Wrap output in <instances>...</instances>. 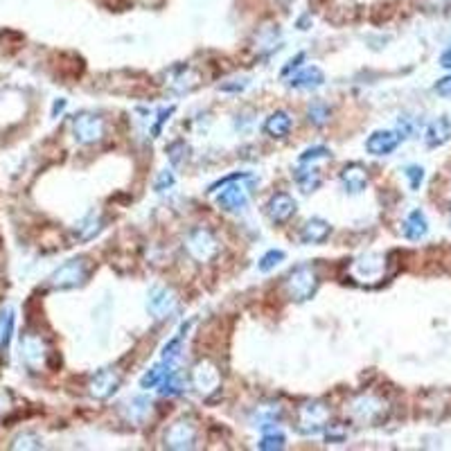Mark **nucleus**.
Wrapping results in <instances>:
<instances>
[{"label": "nucleus", "mask_w": 451, "mask_h": 451, "mask_svg": "<svg viewBox=\"0 0 451 451\" xmlns=\"http://www.w3.org/2000/svg\"><path fill=\"white\" fill-rule=\"evenodd\" d=\"M88 273H91V264L86 258H73L68 260L66 264H61L59 269H56L48 285L56 291H68V289H77L81 287L83 282L88 280Z\"/></svg>", "instance_id": "nucleus-1"}, {"label": "nucleus", "mask_w": 451, "mask_h": 451, "mask_svg": "<svg viewBox=\"0 0 451 451\" xmlns=\"http://www.w3.org/2000/svg\"><path fill=\"white\" fill-rule=\"evenodd\" d=\"M318 291V273L312 264H300L287 278V293L293 303H305Z\"/></svg>", "instance_id": "nucleus-2"}, {"label": "nucleus", "mask_w": 451, "mask_h": 451, "mask_svg": "<svg viewBox=\"0 0 451 451\" xmlns=\"http://www.w3.org/2000/svg\"><path fill=\"white\" fill-rule=\"evenodd\" d=\"M104 131H106V124L100 116H95V113L81 111L73 118V136L79 145L100 143L104 138Z\"/></svg>", "instance_id": "nucleus-3"}, {"label": "nucleus", "mask_w": 451, "mask_h": 451, "mask_svg": "<svg viewBox=\"0 0 451 451\" xmlns=\"http://www.w3.org/2000/svg\"><path fill=\"white\" fill-rule=\"evenodd\" d=\"M244 178H248V174L233 178L228 183H223L221 192L217 194V206L226 213H239L248 206V188L244 186Z\"/></svg>", "instance_id": "nucleus-4"}, {"label": "nucleus", "mask_w": 451, "mask_h": 451, "mask_svg": "<svg viewBox=\"0 0 451 451\" xmlns=\"http://www.w3.org/2000/svg\"><path fill=\"white\" fill-rule=\"evenodd\" d=\"M330 425V408L323 402H307L300 406V417H298V431L305 435L320 433Z\"/></svg>", "instance_id": "nucleus-5"}, {"label": "nucleus", "mask_w": 451, "mask_h": 451, "mask_svg": "<svg viewBox=\"0 0 451 451\" xmlns=\"http://www.w3.org/2000/svg\"><path fill=\"white\" fill-rule=\"evenodd\" d=\"M186 248L196 262H210L217 255L219 244H217L215 235L208 228H194V230H190V235L186 239Z\"/></svg>", "instance_id": "nucleus-6"}, {"label": "nucleus", "mask_w": 451, "mask_h": 451, "mask_svg": "<svg viewBox=\"0 0 451 451\" xmlns=\"http://www.w3.org/2000/svg\"><path fill=\"white\" fill-rule=\"evenodd\" d=\"M176 293L167 287H151L147 295V309L153 318H167L176 309Z\"/></svg>", "instance_id": "nucleus-7"}, {"label": "nucleus", "mask_w": 451, "mask_h": 451, "mask_svg": "<svg viewBox=\"0 0 451 451\" xmlns=\"http://www.w3.org/2000/svg\"><path fill=\"white\" fill-rule=\"evenodd\" d=\"M196 442V425L192 420H178L165 433V447L169 449H192Z\"/></svg>", "instance_id": "nucleus-8"}, {"label": "nucleus", "mask_w": 451, "mask_h": 451, "mask_svg": "<svg viewBox=\"0 0 451 451\" xmlns=\"http://www.w3.org/2000/svg\"><path fill=\"white\" fill-rule=\"evenodd\" d=\"M120 384H122V377L118 375V370L102 368L100 373H95L88 388H91V395L95 400H108L111 395L118 392Z\"/></svg>", "instance_id": "nucleus-9"}, {"label": "nucleus", "mask_w": 451, "mask_h": 451, "mask_svg": "<svg viewBox=\"0 0 451 451\" xmlns=\"http://www.w3.org/2000/svg\"><path fill=\"white\" fill-rule=\"evenodd\" d=\"M266 215H269V219L278 226L287 223L295 215V199L287 192L273 194L269 203H266Z\"/></svg>", "instance_id": "nucleus-10"}, {"label": "nucleus", "mask_w": 451, "mask_h": 451, "mask_svg": "<svg viewBox=\"0 0 451 451\" xmlns=\"http://www.w3.org/2000/svg\"><path fill=\"white\" fill-rule=\"evenodd\" d=\"M368 169H365L361 163H350L341 169V186L345 192L350 194H361L365 188H368Z\"/></svg>", "instance_id": "nucleus-11"}, {"label": "nucleus", "mask_w": 451, "mask_h": 451, "mask_svg": "<svg viewBox=\"0 0 451 451\" xmlns=\"http://www.w3.org/2000/svg\"><path fill=\"white\" fill-rule=\"evenodd\" d=\"M402 143V136L397 131H375L368 140H365V149L373 156H388L395 149L400 147Z\"/></svg>", "instance_id": "nucleus-12"}, {"label": "nucleus", "mask_w": 451, "mask_h": 451, "mask_svg": "<svg viewBox=\"0 0 451 451\" xmlns=\"http://www.w3.org/2000/svg\"><path fill=\"white\" fill-rule=\"evenodd\" d=\"M192 384H194L196 390L203 392V395L213 392L219 386V370H217V365L210 363V361H201L192 370Z\"/></svg>", "instance_id": "nucleus-13"}, {"label": "nucleus", "mask_w": 451, "mask_h": 451, "mask_svg": "<svg viewBox=\"0 0 451 451\" xmlns=\"http://www.w3.org/2000/svg\"><path fill=\"white\" fill-rule=\"evenodd\" d=\"M323 83H325V73H323L318 66L303 68L300 73H295L289 79V86L295 91H314V88H320Z\"/></svg>", "instance_id": "nucleus-14"}, {"label": "nucleus", "mask_w": 451, "mask_h": 451, "mask_svg": "<svg viewBox=\"0 0 451 451\" xmlns=\"http://www.w3.org/2000/svg\"><path fill=\"white\" fill-rule=\"evenodd\" d=\"M451 140V120L449 118H438V120H433L429 126H427V131H425V145L429 149H438L442 145H447Z\"/></svg>", "instance_id": "nucleus-15"}, {"label": "nucleus", "mask_w": 451, "mask_h": 451, "mask_svg": "<svg viewBox=\"0 0 451 451\" xmlns=\"http://www.w3.org/2000/svg\"><path fill=\"white\" fill-rule=\"evenodd\" d=\"M21 355H23V361L30 365L32 370H39L41 365H44L46 361V345L44 341H41L39 336H25L23 343H21Z\"/></svg>", "instance_id": "nucleus-16"}, {"label": "nucleus", "mask_w": 451, "mask_h": 451, "mask_svg": "<svg viewBox=\"0 0 451 451\" xmlns=\"http://www.w3.org/2000/svg\"><path fill=\"white\" fill-rule=\"evenodd\" d=\"M402 233L406 239H411V242H420V239H425L429 233V221L425 217L422 210H411L408 217L402 223Z\"/></svg>", "instance_id": "nucleus-17"}, {"label": "nucleus", "mask_w": 451, "mask_h": 451, "mask_svg": "<svg viewBox=\"0 0 451 451\" xmlns=\"http://www.w3.org/2000/svg\"><path fill=\"white\" fill-rule=\"evenodd\" d=\"M332 233V226L325 221V219H320V217H314V219H309L305 226H303V230H300V242L303 244H323L325 239L330 237Z\"/></svg>", "instance_id": "nucleus-18"}, {"label": "nucleus", "mask_w": 451, "mask_h": 451, "mask_svg": "<svg viewBox=\"0 0 451 451\" xmlns=\"http://www.w3.org/2000/svg\"><path fill=\"white\" fill-rule=\"evenodd\" d=\"M282 415H285V408H282L278 402H271V404H262L258 408H253L250 413V422L253 427H271V425H278V422L282 420Z\"/></svg>", "instance_id": "nucleus-19"}, {"label": "nucleus", "mask_w": 451, "mask_h": 451, "mask_svg": "<svg viewBox=\"0 0 451 451\" xmlns=\"http://www.w3.org/2000/svg\"><path fill=\"white\" fill-rule=\"evenodd\" d=\"M382 271H384V262L379 255H365V258L357 260L355 266H352V273H355V278L361 282L379 278Z\"/></svg>", "instance_id": "nucleus-20"}, {"label": "nucleus", "mask_w": 451, "mask_h": 451, "mask_svg": "<svg viewBox=\"0 0 451 451\" xmlns=\"http://www.w3.org/2000/svg\"><path fill=\"white\" fill-rule=\"evenodd\" d=\"M293 178L295 183H298V188L309 194V192H316L320 188V183H323V176L316 167H312L309 163H300V167L293 172Z\"/></svg>", "instance_id": "nucleus-21"}, {"label": "nucleus", "mask_w": 451, "mask_h": 451, "mask_svg": "<svg viewBox=\"0 0 451 451\" xmlns=\"http://www.w3.org/2000/svg\"><path fill=\"white\" fill-rule=\"evenodd\" d=\"M291 116L287 111H275L271 113L264 122V131L269 133L271 138H285L291 131Z\"/></svg>", "instance_id": "nucleus-22"}, {"label": "nucleus", "mask_w": 451, "mask_h": 451, "mask_svg": "<svg viewBox=\"0 0 451 451\" xmlns=\"http://www.w3.org/2000/svg\"><path fill=\"white\" fill-rule=\"evenodd\" d=\"M382 413H384V404L375 397H361V400L355 402V415L365 420V422L379 417Z\"/></svg>", "instance_id": "nucleus-23"}, {"label": "nucleus", "mask_w": 451, "mask_h": 451, "mask_svg": "<svg viewBox=\"0 0 451 451\" xmlns=\"http://www.w3.org/2000/svg\"><path fill=\"white\" fill-rule=\"evenodd\" d=\"M100 230H102V219H100V215H95V213H88L75 226V235L81 239V242H88V239H93Z\"/></svg>", "instance_id": "nucleus-24"}, {"label": "nucleus", "mask_w": 451, "mask_h": 451, "mask_svg": "<svg viewBox=\"0 0 451 451\" xmlns=\"http://www.w3.org/2000/svg\"><path fill=\"white\" fill-rule=\"evenodd\" d=\"M169 368H172V365H167L165 361H163V363H156L153 368H149V370L143 375V379H140V388H145V390L156 388V386L163 382V379H165V375H167Z\"/></svg>", "instance_id": "nucleus-25"}, {"label": "nucleus", "mask_w": 451, "mask_h": 451, "mask_svg": "<svg viewBox=\"0 0 451 451\" xmlns=\"http://www.w3.org/2000/svg\"><path fill=\"white\" fill-rule=\"evenodd\" d=\"M188 328H190V323H188V325H183V328H181V332H178V334L172 338V341H169V343L163 348V361H165L167 365H174V361L178 359L181 348H183V338H186Z\"/></svg>", "instance_id": "nucleus-26"}, {"label": "nucleus", "mask_w": 451, "mask_h": 451, "mask_svg": "<svg viewBox=\"0 0 451 451\" xmlns=\"http://www.w3.org/2000/svg\"><path fill=\"white\" fill-rule=\"evenodd\" d=\"M330 106L325 102H312L307 108V118L314 126H325L330 122Z\"/></svg>", "instance_id": "nucleus-27"}, {"label": "nucleus", "mask_w": 451, "mask_h": 451, "mask_svg": "<svg viewBox=\"0 0 451 451\" xmlns=\"http://www.w3.org/2000/svg\"><path fill=\"white\" fill-rule=\"evenodd\" d=\"M280 262H285V250H269V253H264V255L260 258V262H258V269L262 271V273H269V271H273L275 266L280 264Z\"/></svg>", "instance_id": "nucleus-28"}, {"label": "nucleus", "mask_w": 451, "mask_h": 451, "mask_svg": "<svg viewBox=\"0 0 451 451\" xmlns=\"http://www.w3.org/2000/svg\"><path fill=\"white\" fill-rule=\"evenodd\" d=\"M161 392L163 395H178L181 390H183V384H181V375L176 373V370H172L169 368L167 370V375H165V379L161 382Z\"/></svg>", "instance_id": "nucleus-29"}, {"label": "nucleus", "mask_w": 451, "mask_h": 451, "mask_svg": "<svg viewBox=\"0 0 451 451\" xmlns=\"http://www.w3.org/2000/svg\"><path fill=\"white\" fill-rule=\"evenodd\" d=\"M332 158V151L328 147H309L300 153L298 163H314V161H328Z\"/></svg>", "instance_id": "nucleus-30"}, {"label": "nucleus", "mask_w": 451, "mask_h": 451, "mask_svg": "<svg viewBox=\"0 0 451 451\" xmlns=\"http://www.w3.org/2000/svg\"><path fill=\"white\" fill-rule=\"evenodd\" d=\"M285 435L282 433H271V435H264V438L258 442V447L262 451H275V449H285Z\"/></svg>", "instance_id": "nucleus-31"}, {"label": "nucleus", "mask_w": 451, "mask_h": 451, "mask_svg": "<svg viewBox=\"0 0 451 451\" xmlns=\"http://www.w3.org/2000/svg\"><path fill=\"white\" fill-rule=\"evenodd\" d=\"M404 176L408 178V186H411V190H420L422 181H425V169H422L420 165H408L404 169Z\"/></svg>", "instance_id": "nucleus-32"}, {"label": "nucleus", "mask_w": 451, "mask_h": 451, "mask_svg": "<svg viewBox=\"0 0 451 451\" xmlns=\"http://www.w3.org/2000/svg\"><path fill=\"white\" fill-rule=\"evenodd\" d=\"M11 447L14 449H41V440L36 438V435L25 433V435H19V438L14 440Z\"/></svg>", "instance_id": "nucleus-33"}, {"label": "nucleus", "mask_w": 451, "mask_h": 451, "mask_svg": "<svg viewBox=\"0 0 451 451\" xmlns=\"http://www.w3.org/2000/svg\"><path fill=\"white\" fill-rule=\"evenodd\" d=\"M174 183H176L174 174L169 172V169H163V172L158 174V178H156V183H153V190H156V192H165L167 188H172Z\"/></svg>", "instance_id": "nucleus-34"}, {"label": "nucleus", "mask_w": 451, "mask_h": 451, "mask_svg": "<svg viewBox=\"0 0 451 451\" xmlns=\"http://www.w3.org/2000/svg\"><path fill=\"white\" fill-rule=\"evenodd\" d=\"M176 111V106H169V108H163L161 113H158V122L153 124V129H151V136L153 138H158L161 136V129H163V124L169 120V116H172V113Z\"/></svg>", "instance_id": "nucleus-35"}, {"label": "nucleus", "mask_w": 451, "mask_h": 451, "mask_svg": "<svg viewBox=\"0 0 451 451\" xmlns=\"http://www.w3.org/2000/svg\"><path fill=\"white\" fill-rule=\"evenodd\" d=\"M420 3L431 11H447L451 7V0H420Z\"/></svg>", "instance_id": "nucleus-36"}, {"label": "nucleus", "mask_w": 451, "mask_h": 451, "mask_svg": "<svg viewBox=\"0 0 451 451\" xmlns=\"http://www.w3.org/2000/svg\"><path fill=\"white\" fill-rule=\"evenodd\" d=\"M433 91L438 93L440 97H451V75H447V77H442V79L435 81Z\"/></svg>", "instance_id": "nucleus-37"}, {"label": "nucleus", "mask_w": 451, "mask_h": 451, "mask_svg": "<svg viewBox=\"0 0 451 451\" xmlns=\"http://www.w3.org/2000/svg\"><path fill=\"white\" fill-rule=\"evenodd\" d=\"M300 61H305V52H298V54H295V59H291L289 66H285V70H282V75H289L291 70L300 68Z\"/></svg>", "instance_id": "nucleus-38"}, {"label": "nucleus", "mask_w": 451, "mask_h": 451, "mask_svg": "<svg viewBox=\"0 0 451 451\" xmlns=\"http://www.w3.org/2000/svg\"><path fill=\"white\" fill-rule=\"evenodd\" d=\"M440 66H442V68H451V50H447V52L440 56Z\"/></svg>", "instance_id": "nucleus-39"}, {"label": "nucleus", "mask_w": 451, "mask_h": 451, "mask_svg": "<svg viewBox=\"0 0 451 451\" xmlns=\"http://www.w3.org/2000/svg\"><path fill=\"white\" fill-rule=\"evenodd\" d=\"M64 106H66V100H59V102H56V104L52 106V116H56V113H61Z\"/></svg>", "instance_id": "nucleus-40"}]
</instances>
